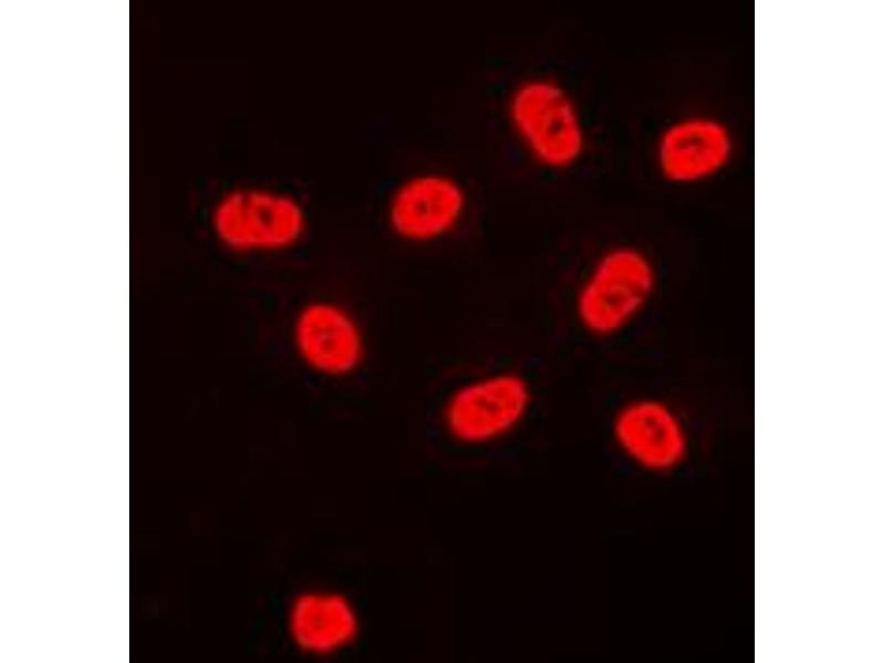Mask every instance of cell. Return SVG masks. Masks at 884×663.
I'll return each mask as SVG.
<instances>
[{
  "instance_id": "obj_3",
  "label": "cell",
  "mask_w": 884,
  "mask_h": 663,
  "mask_svg": "<svg viewBox=\"0 0 884 663\" xmlns=\"http://www.w3.org/2000/svg\"><path fill=\"white\" fill-rule=\"evenodd\" d=\"M309 212L299 196L266 185H243L223 192L210 212V229L227 251L243 256L290 252L305 240Z\"/></svg>"
},
{
  "instance_id": "obj_4",
  "label": "cell",
  "mask_w": 884,
  "mask_h": 663,
  "mask_svg": "<svg viewBox=\"0 0 884 663\" xmlns=\"http://www.w3.org/2000/svg\"><path fill=\"white\" fill-rule=\"evenodd\" d=\"M535 403L532 381L513 369L475 375L444 397L440 419L445 434L465 448H483L514 434Z\"/></svg>"
},
{
  "instance_id": "obj_5",
  "label": "cell",
  "mask_w": 884,
  "mask_h": 663,
  "mask_svg": "<svg viewBox=\"0 0 884 663\" xmlns=\"http://www.w3.org/2000/svg\"><path fill=\"white\" fill-rule=\"evenodd\" d=\"M290 340L298 362L325 380L357 375L368 357V337L360 318L345 303L314 297L295 311Z\"/></svg>"
},
{
  "instance_id": "obj_7",
  "label": "cell",
  "mask_w": 884,
  "mask_h": 663,
  "mask_svg": "<svg viewBox=\"0 0 884 663\" xmlns=\"http://www.w3.org/2000/svg\"><path fill=\"white\" fill-rule=\"evenodd\" d=\"M610 435L620 454L648 473H667L680 466L690 450L686 424L662 398L638 396L613 411Z\"/></svg>"
},
{
  "instance_id": "obj_8",
  "label": "cell",
  "mask_w": 884,
  "mask_h": 663,
  "mask_svg": "<svg viewBox=\"0 0 884 663\" xmlns=\"http://www.w3.org/2000/svg\"><path fill=\"white\" fill-rule=\"evenodd\" d=\"M734 150L730 129L722 120L691 115L667 124L654 147L661 177L675 185L706 180L729 162Z\"/></svg>"
},
{
  "instance_id": "obj_9",
  "label": "cell",
  "mask_w": 884,
  "mask_h": 663,
  "mask_svg": "<svg viewBox=\"0 0 884 663\" xmlns=\"http://www.w3.org/2000/svg\"><path fill=\"white\" fill-rule=\"evenodd\" d=\"M285 625L293 645L312 656H332L350 648L361 630V618L345 593L312 588L288 604Z\"/></svg>"
},
{
  "instance_id": "obj_1",
  "label": "cell",
  "mask_w": 884,
  "mask_h": 663,
  "mask_svg": "<svg viewBox=\"0 0 884 663\" xmlns=\"http://www.w3.org/2000/svg\"><path fill=\"white\" fill-rule=\"evenodd\" d=\"M660 283L653 257L631 243L602 249L579 280L572 313L578 327L593 339L614 338L646 312Z\"/></svg>"
},
{
  "instance_id": "obj_6",
  "label": "cell",
  "mask_w": 884,
  "mask_h": 663,
  "mask_svg": "<svg viewBox=\"0 0 884 663\" xmlns=\"http://www.w3.org/2000/svg\"><path fill=\"white\" fill-rule=\"evenodd\" d=\"M470 194L455 176L425 169L402 178L389 192L385 221L390 233L410 245H430L452 236L464 223Z\"/></svg>"
},
{
  "instance_id": "obj_2",
  "label": "cell",
  "mask_w": 884,
  "mask_h": 663,
  "mask_svg": "<svg viewBox=\"0 0 884 663\" xmlns=\"http://www.w3.org/2000/svg\"><path fill=\"white\" fill-rule=\"evenodd\" d=\"M505 118L528 158L545 170H570L587 154L583 114L556 77L537 74L517 82L506 98Z\"/></svg>"
}]
</instances>
